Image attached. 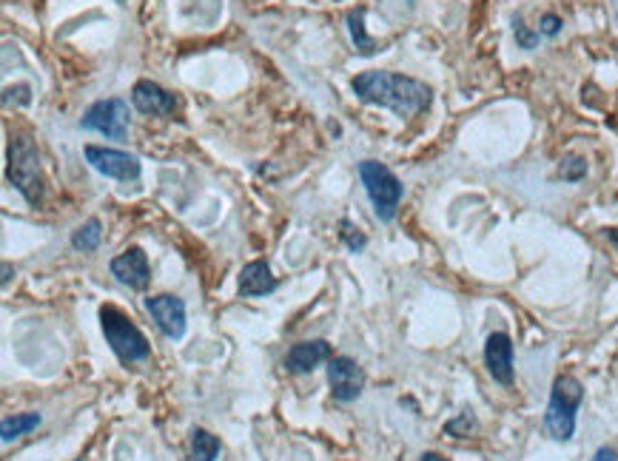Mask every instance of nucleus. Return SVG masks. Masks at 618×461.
Instances as JSON below:
<instances>
[{
	"mask_svg": "<svg viewBox=\"0 0 618 461\" xmlns=\"http://www.w3.org/2000/svg\"><path fill=\"white\" fill-rule=\"evenodd\" d=\"M422 461H450V459L439 456V453H425V456H422Z\"/></svg>",
	"mask_w": 618,
	"mask_h": 461,
	"instance_id": "25",
	"label": "nucleus"
},
{
	"mask_svg": "<svg viewBox=\"0 0 618 461\" xmlns=\"http://www.w3.org/2000/svg\"><path fill=\"white\" fill-rule=\"evenodd\" d=\"M220 456V439L211 436L208 430L197 427L191 433V459L194 461H214Z\"/></svg>",
	"mask_w": 618,
	"mask_h": 461,
	"instance_id": "16",
	"label": "nucleus"
},
{
	"mask_svg": "<svg viewBox=\"0 0 618 461\" xmlns=\"http://www.w3.org/2000/svg\"><path fill=\"white\" fill-rule=\"evenodd\" d=\"M593 461H618V456H616V450H610V447H601Z\"/></svg>",
	"mask_w": 618,
	"mask_h": 461,
	"instance_id": "24",
	"label": "nucleus"
},
{
	"mask_svg": "<svg viewBox=\"0 0 618 461\" xmlns=\"http://www.w3.org/2000/svg\"><path fill=\"white\" fill-rule=\"evenodd\" d=\"M100 325L106 333V342L112 345V351L117 353L120 362H143L149 359V339L140 333V328L134 325L123 311H117L114 305H103L100 308Z\"/></svg>",
	"mask_w": 618,
	"mask_h": 461,
	"instance_id": "3",
	"label": "nucleus"
},
{
	"mask_svg": "<svg viewBox=\"0 0 618 461\" xmlns=\"http://www.w3.org/2000/svg\"><path fill=\"white\" fill-rule=\"evenodd\" d=\"M562 29V20L556 15H544L542 18V35H556Z\"/></svg>",
	"mask_w": 618,
	"mask_h": 461,
	"instance_id": "22",
	"label": "nucleus"
},
{
	"mask_svg": "<svg viewBox=\"0 0 618 461\" xmlns=\"http://www.w3.org/2000/svg\"><path fill=\"white\" fill-rule=\"evenodd\" d=\"M38 425H40V413H18V416L3 419V425H0V436H3V442H15V439H20V436L32 433Z\"/></svg>",
	"mask_w": 618,
	"mask_h": 461,
	"instance_id": "15",
	"label": "nucleus"
},
{
	"mask_svg": "<svg viewBox=\"0 0 618 461\" xmlns=\"http://www.w3.org/2000/svg\"><path fill=\"white\" fill-rule=\"evenodd\" d=\"M277 291V279L271 277V268L268 262L257 259V262H248L240 274V294L243 296H265Z\"/></svg>",
	"mask_w": 618,
	"mask_h": 461,
	"instance_id": "14",
	"label": "nucleus"
},
{
	"mask_svg": "<svg viewBox=\"0 0 618 461\" xmlns=\"http://www.w3.org/2000/svg\"><path fill=\"white\" fill-rule=\"evenodd\" d=\"M610 240H613L618 245V228H613V231H610Z\"/></svg>",
	"mask_w": 618,
	"mask_h": 461,
	"instance_id": "27",
	"label": "nucleus"
},
{
	"mask_svg": "<svg viewBox=\"0 0 618 461\" xmlns=\"http://www.w3.org/2000/svg\"><path fill=\"white\" fill-rule=\"evenodd\" d=\"M146 311L157 322L163 336H169V339H183L186 336V302L180 296H151V299H146Z\"/></svg>",
	"mask_w": 618,
	"mask_h": 461,
	"instance_id": "8",
	"label": "nucleus"
},
{
	"mask_svg": "<svg viewBox=\"0 0 618 461\" xmlns=\"http://www.w3.org/2000/svg\"><path fill=\"white\" fill-rule=\"evenodd\" d=\"M354 92L359 100L385 106L399 117H413L431 106V89L425 83L394 72H362L354 77Z\"/></svg>",
	"mask_w": 618,
	"mask_h": 461,
	"instance_id": "1",
	"label": "nucleus"
},
{
	"mask_svg": "<svg viewBox=\"0 0 618 461\" xmlns=\"http://www.w3.org/2000/svg\"><path fill=\"white\" fill-rule=\"evenodd\" d=\"M584 171H587V163H584L581 157H567L562 168H559V174H562L564 180H581Z\"/></svg>",
	"mask_w": 618,
	"mask_h": 461,
	"instance_id": "19",
	"label": "nucleus"
},
{
	"mask_svg": "<svg viewBox=\"0 0 618 461\" xmlns=\"http://www.w3.org/2000/svg\"><path fill=\"white\" fill-rule=\"evenodd\" d=\"M584 399V388L576 376H559L553 382L550 393V405L544 413V430L550 433V439L567 442L576 433V410Z\"/></svg>",
	"mask_w": 618,
	"mask_h": 461,
	"instance_id": "2",
	"label": "nucleus"
},
{
	"mask_svg": "<svg viewBox=\"0 0 618 461\" xmlns=\"http://www.w3.org/2000/svg\"><path fill=\"white\" fill-rule=\"evenodd\" d=\"M348 26H351V37H354V46L359 49V55H374L376 43L365 35V9H356L348 15Z\"/></svg>",
	"mask_w": 618,
	"mask_h": 461,
	"instance_id": "17",
	"label": "nucleus"
},
{
	"mask_svg": "<svg viewBox=\"0 0 618 461\" xmlns=\"http://www.w3.org/2000/svg\"><path fill=\"white\" fill-rule=\"evenodd\" d=\"M359 180H362L371 203H374L376 217L385 222L394 220L399 200H402V183L396 180L394 171L385 168L382 163L365 160V163H359Z\"/></svg>",
	"mask_w": 618,
	"mask_h": 461,
	"instance_id": "4",
	"label": "nucleus"
},
{
	"mask_svg": "<svg viewBox=\"0 0 618 461\" xmlns=\"http://www.w3.org/2000/svg\"><path fill=\"white\" fill-rule=\"evenodd\" d=\"M470 427H473V416H470V413H462V419L450 422L445 430H448V433H456V436H468Z\"/></svg>",
	"mask_w": 618,
	"mask_h": 461,
	"instance_id": "21",
	"label": "nucleus"
},
{
	"mask_svg": "<svg viewBox=\"0 0 618 461\" xmlns=\"http://www.w3.org/2000/svg\"><path fill=\"white\" fill-rule=\"evenodd\" d=\"M86 160L94 171H100L103 177H112V180L132 183L140 177V160L134 154L117 151V148L86 146Z\"/></svg>",
	"mask_w": 618,
	"mask_h": 461,
	"instance_id": "7",
	"label": "nucleus"
},
{
	"mask_svg": "<svg viewBox=\"0 0 618 461\" xmlns=\"http://www.w3.org/2000/svg\"><path fill=\"white\" fill-rule=\"evenodd\" d=\"M342 240H345V245H348L351 251H362V248L368 245V240L359 234V228H354L351 222H342Z\"/></svg>",
	"mask_w": 618,
	"mask_h": 461,
	"instance_id": "20",
	"label": "nucleus"
},
{
	"mask_svg": "<svg viewBox=\"0 0 618 461\" xmlns=\"http://www.w3.org/2000/svg\"><path fill=\"white\" fill-rule=\"evenodd\" d=\"M485 362L499 385H513V342L507 333H493L487 339Z\"/></svg>",
	"mask_w": 618,
	"mask_h": 461,
	"instance_id": "11",
	"label": "nucleus"
},
{
	"mask_svg": "<svg viewBox=\"0 0 618 461\" xmlns=\"http://www.w3.org/2000/svg\"><path fill=\"white\" fill-rule=\"evenodd\" d=\"M516 37H519V43H522L525 49H533V46H536V35H530L525 26H522V23L516 26Z\"/></svg>",
	"mask_w": 618,
	"mask_h": 461,
	"instance_id": "23",
	"label": "nucleus"
},
{
	"mask_svg": "<svg viewBox=\"0 0 618 461\" xmlns=\"http://www.w3.org/2000/svg\"><path fill=\"white\" fill-rule=\"evenodd\" d=\"M112 274L120 285H129L134 291H143L151 282V268L146 254L140 248H129L120 257L112 259Z\"/></svg>",
	"mask_w": 618,
	"mask_h": 461,
	"instance_id": "10",
	"label": "nucleus"
},
{
	"mask_svg": "<svg viewBox=\"0 0 618 461\" xmlns=\"http://www.w3.org/2000/svg\"><path fill=\"white\" fill-rule=\"evenodd\" d=\"M328 385L337 402H354L365 388V370L351 356H334L328 365Z\"/></svg>",
	"mask_w": 618,
	"mask_h": 461,
	"instance_id": "9",
	"label": "nucleus"
},
{
	"mask_svg": "<svg viewBox=\"0 0 618 461\" xmlns=\"http://www.w3.org/2000/svg\"><path fill=\"white\" fill-rule=\"evenodd\" d=\"M80 129L100 131L112 140H123L129 134V103L120 97L97 100L92 109L86 111V117L80 120Z\"/></svg>",
	"mask_w": 618,
	"mask_h": 461,
	"instance_id": "6",
	"label": "nucleus"
},
{
	"mask_svg": "<svg viewBox=\"0 0 618 461\" xmlns=\"http://www.w3.org/2000/svg\"><path fill=\"white\" fill-rule=\"evenodd\" d=\"M6 177L26 197V203H40V194H43V188H40V157L38 148H35V143L29 137L12 140Z\"/></svg>",
	"mask_w": 618,
	"mask_h": 461,
	"instance_id": "5",
	"label": "nucleus"
},
{
	"mask_svg": "<svg viewBox=\"0 0 618 461\" xmlns=\"http://www.w3.org/2000/svg\"><path fill=\"white\" fill-rule=\"evenodd\" d=\"M132 103L134 109L143 111V114H151V117H166V114L177 109L174 94H169L163 86H157V83H151V80L134 83Z\"/></svg>",
	"mask_w": 618,
	"mask_h": 461,
	"instance_id": "12",
	"label": "nucleus"
},
{
	"mask_svg": "<svg viewBox=\"0 0 618 461\" xmlns=\"http://www.w3.org/2000/svg\"><path fill=\"white\" fill-rule=\"evenodd\" d=\"M100 237H103V231H100V220H89L86 225H80L75 234H72V245H75L77 251H97Z\"/></svg>",
	"mask_w": 618,
	"mask_h": 461,
	"instance_id": "18",
	"label": "nucleus"
},
{
	"mask_svg": "<svg viewBox=\"0 0 618 461\" xmlns=\"http://www.w3.org/2000/svg\"><path fill=\"white\" fill-rule=\"evenodd\" d=\"M331 359V345L325 339H311V342H300L294 345L288 356H285V368L291 373H311V370Z\"/></svg>",
	"mask_w": 618,
	"mask_h": 461,
	"instance_id": "13",
	"label": "nucleus"
},
{
	"mask_svg": "<svg viewBox=\"0 0 618 461\" xmlns=\"http://www.w3.org/2000/svg\"><path fill=\"white\" fill-rule=\"evenodd\" d=\"M9 279H12V265H3V285H9Z\"/></svg>",
	"mask_w": 618,
	"mask_h": 461,
	"instance_id": "26",
	"label": "nucleus"
}]
</instances>
